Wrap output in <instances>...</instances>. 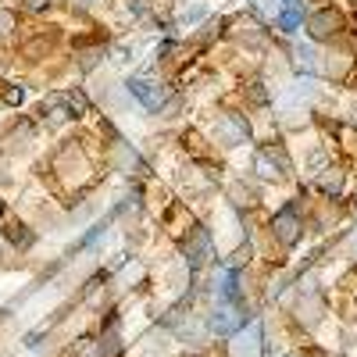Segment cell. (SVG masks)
<instances>
[{"instance_id": "cell-19", "label": "cell", "mask_w": 357, "mask_h": 357, "mask_svg": "<svg viewBox=\"0 0 357 357\" xmlns=\"http://www.w3.org/2000/svg\"><path fill=\"white\" fill-rule=\"evenodd\" d=\"M250 100H254V104H264V89H261V82L250 86Z\"/></svg>"}, {"instance_id": "cell-12", "label": "cell", "mask_w": 357, "mask_h": 357, "mask_svg": "<svg viewBox=\"0 0 357 357\" xmlns=\"http://www.w3.org/2000/svg\"><path fill=\"white\" fill-rule=\"evenodd\" d=\"M236 282H240V275H236V268H229V272L222 275V296L225 301H236V296H240V286Z\"/></svg>"}, {"instance_id": "cell-8", "label": "cell", "mask_w": 357, "mask_h": 357, "mask_svg": "<svg viewBox=\"0 0 357 357\" xmlns=\"http://www.w3.org/2000/svg\"><path fill=\"white\" fill-rule=\"evenodd\" d=\"M261 354V325H250L243 336H236L232 357H257Z\"/></svg>"}, {"instance_id": "cell-24", "label": "cell", "mask_w": 357, "mask_h": 357, "mask_svg": "<svg viewBox=\"0 0 357 357\" xmlns=\"http://www.w3.org/2000/svg\"><path fill=\"white\" fill-rule=\"evenodd\" d=\"M354 4H357V0H354Z\"/></svg>"}, {"instance_id": "cell-4", "label": "cell", "mask_w": 357, "mask_h": 357, "mask_svg": "<svg viewBox=\"0 0 357 357\" xmlns=\"http://www.w3.org/2000/svg\"><path fill=\"white\" fill-rule=\"evenodd\" d=\"M129 93L146 107V111H158L165 104V89L154 86V82H146V79H129Z\"/></svg>"}, {"instance_id": "cell-5", "label": "cell", "mask_w": 357, "mask_h": 357, "mask_svg": "<svg viewBox=\"0 0 357 357\" xmlns=\"http://www.w3.org/2000/svg\"><path fill=\"white\" fill-rule=\"evenodd\" d=\"M243 329V314L236 311V307H218L215 314H211V333L215 336H232V333H240Z\"/></svg>"}, {"instance_id": "cell-21", "label": "cell", "mask_w": 357, "mask_h": 357, "mask_svg": "<svg viewBox=\"0 0 357 357\" xmlns=\"http://www.w3.org/2000/svg\"><path fill=\"white\" fill-rule=\"evenodd\" d=\"M286 4H289V8H304V4H301V0H286Z\"/></svg>"}, {"instance_id": "cell-1", "label": "cell", "mask_w": 357, "mask_h": 357, "mask_svg": "<svg viewBox=\"0 0 357 357\" xmlns=\"http://www.w3.org/2000/svg\"><path fill=\"white\" fill-rule=\"evenodd\" d=\"M272 232H275V240L282 247H293L296 240H301V215H296L293 204H286L282 211L272 218Z\"/></svg>"}, {"instance_id": "cell-18", "label": "cell", "mask_w": 357, "mask_h": 357, "mask_svg": "<svg viewBox=\"0 0 357 357\" xmlns=\"http://www.w3.org/2000/svg\"><path fill=\"white\" fill-rule=\"evenodd\" d=\"M25 8H29V11H47L50 0H25Z\"/></svg>"}, {"instance_id": "cell-9", "label": "cell", "mask_w": 357, "mask_h": 357, "mask_svg": "<svg viewBox=\"0 0 357 357\" xmlns=\"http://www.w3.org/2000/svg\"><path fill=\"white\" fill-rule=\"evenodd\" d=\"M183 250L190 254V261H193V264H200V261H204V254L211 250V236H207V229H200V225H197V229H193V236L183 243Z\"/></svg>"}, {"instance_id": "cell-14", "label": "cell", "mask_w": 357, "mask_h": 357, "mask_svg": "<svg viewBox=\"0 0 357 357\" xmlns=\"http://www.w3.org/2000/svg\"><path fill=\"white\" fill-rule=\"evenodd\" d=\"M65 104L72 107V114L79 118V114H86V97L79 93V89H68V93H65Z\"/></svg>"}, {"instance_id": "cell-15", "label": "cell", "mask_w": 357, "mask_h": 357, "mask_svg": "<svg viewBox=\"0 0 357 357\" xmlns=\"http://www.w3.org/2000/svg\"><path fill=\"white\" fill-rule=\"evenodd\" d=\"M11 29H15V15L0 11V40H4V36H11Z\"/></svg>"}, {"instance_id": "cell-22", "label": "cell", "mask_w": 357, "mask_h": 357, "mask_svg": "<svg viewBox=\"0 0 357 357\" xmlns=\"http://www.w3.org/2000/svg\"><path fill=\"white\" fill-rule=\"evenodd\" d=\"M0 211H4V204H0Z\"/></svg>"}, {"instance_id": "cell-3", "label": "cell", "mask_w": 357, "mask_h": 357, "mask_svg": "<svg viewBox=\"0 0 357 357\" xmlns=\"http://www.w3.org/2000/svg\"><path fill=\"white\" fill-rule=\"evenodd\" d=\"M218 136H222L225 146H240V143H247V139H250L247 118H240V114H222V118H218Z\"/></svg>"}, {"instance_id": "cell-17", "label": "cell", "mask_w": 357, "mask_h": 357, "mask_svg": "<svg viewBox=\"0 0 357 357\" xmlns=\"http://www.w3.org/2000/svg\"><path fill=\"white\" fill-rule=\"evenodd\" d=\"M8 236H11V240H18L22 247H29V243H33V236H29V232H22V225H15V229H11Z\"/></svg>"}, {"instance_id": "cell-13", "label": "cell", "mask_w": 357, "mask_h": 357, "mask_svg": "<svg viewBox=\"0 0 357 357\" xmlns=\"http://www.w3.org/2000/svg\"><path fill=\"white\" fill-rule=\"evenodd\" d=\"M293 57H296V68L314 72V50H311V47H296V50H293Z\"/></svg>"}, {"instance_id": "cell-6", "label": "cell", "mask_w": 357, "mask_h": 357, "mask_svg": "<svg viewBox=\"0 0 357 357\" xmlns=\"http://www.w3.org/2000/svg\"><path fill=\"white\" fill-rule=\"evenodd\" d=\"M325 314V301L318 296V289L314 286H307L304 289V296H301V304H296V318H301L304 325H318V318Z\"/></svg>"}, {"instance_id": "cell-16", "label": "cell", "mask_w": 357, "mask_h": 357, "mask_svg": "<svg viewBox=\"0 0 357 357\" xmlns=\"http://www.w3.org/2000/svg\"><path fill=\"white\" fill-rule=\"evenodd\" d=\"M118 354V336L111 333V336H104V347H100V357H114Z\"/></svg>"}, {"instance_id": "cell-7", "label": "cell", "mask_w": 357, "mask_h": 357, "mask_svg": "<svg viewBox=\"0 0 357 357\" xmlns=\"http://www.w3.org/2000/svg\"><path fill=\"white\" fill-rule=\"evenodd\" d=\"M286 172H289V165H286V158H282L279 151H275V154H272V151H261V154H257V175H264V178H282Z\"/></svg>"}, {"instance_id": "cell-23", "label": "cell", "mask_w": 357, "mask_h": 357, "mask_svg": "<svg viewBox=\"0 0 357 357\" xmlns=\"http://www.w3.org/2000/svg\"><path fill=\"white\" fill-rule=\"evenodd\" d=\"M354 211H357V207H354Z\"/></svg>"}, {"instance_id": "cell-2", "label": "cell", "mask_w": 357, "mask_h": 357, "mask_svg": "<svg viewBox=\"0 0 357 357\" xmlns=\"http://www.w3.org/2000/svg\"><path fill=\"white\" fill-rule=\"evenodd\" d=\"M307 29H311V36H314V40H333L340 29H343V15L333 11V8H321V11L311 15Z\"/></svg>"}, {"instance_id": "cell-20", "label": "cell", "mask_w": 357, "mask_h": 357, "mask_svg": "<svg viewBox=\"0 0 357 357\" xmlns=\"http://www.w3.org/2000/svg\"><path fill=\"white\" fill-rule=\"evenodd\" d=\"M22 97H25L22 89H8V93H4V100H8V104H22Z\"/></svg>"}, {"instance_id": "cell-10", "label": "cell", "mask_w": 357, "mask_h": 357, "mask_svg": "<svg viewBox=\"0 0 357 357\" xmlns=\"http://www.w3.org/2000/svg\"><path fill=\"white\" fill-rule=\"evenodd\" d=\"M318 190L329 193V197H336V193L343 190V172H340V168H325V175L318 178Z\"/></svg>"}, {"instance_id": "cell-11", "label": "cell", "mask_w": 357, "mask_h": 357, "mask_svg": "<svg viewBox=\"0 0 357 357\" xmlns=\"http://www.w3.org/2000/svg\"><path fill=\"white\" fill-rule=\"evenodd\" d=\"M301 22H304V8H286V11L279 15V25L286 29V33H296V29H301Z\"/></svg>"}]
</instances>
